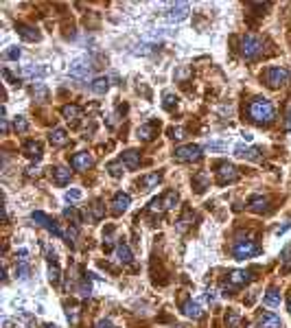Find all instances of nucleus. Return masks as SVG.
I'll use <instances>...</instances> for the list:
<instances>
[{
	"label": "nucleus",
	"instance_id": "7",
	"mask_svg": "<svg viewBox=\"0 0 291 328\" xmlns=\"http://www.w3.org/2000/svg\"><path fill=\"white\" fill-rule=\"evenodd\" d=\"M189 18V2H171L167 4V20L169 22H182Z\"/></svg>",
	"mask_w": 291,
	"mask_h": 328
},
{
	"label": "nucleus",
	"instance_id": "33",
	"mask_svg": "<svg viewBox=\"0 0 291 328\" xmlns=\"http://www.w3.org/2000/svg\"><path fill=\"white\" fill-rule=\"evenodd\" d=\"M13 129L20 131V134H24V131H29V123H26L24 116H16L13 118Z\"/></svg>",
	"mask_w": 291,
	"mask_h": 328
},
{
	"label": "nucleus",
	"instance_id": "47",
	"mask_svg": "<svg viewBox=\"0 0 291 328\" xmlns=\"http://www.w3.org/2000/svg\"><path fill=\"white\" fill-rule=\"evenodd\" d=\"M289 228H291V221H287V223H285L283 228H276V234H278V236H280V234H285V232H287Z\"/></svg>",
	"mask_w": 291,
	"mask_h": 328
},
{
	"label": "nucleus",
	"instance_id": "42",
	"mask_svg": "<svg viewBox=\"0 0 291 328\" xmlns=\"http://www.w3.org/2000/svg\"><path fill=\"white\" fill-rule=\"evenodd\" d=\"M169 136H171L173 140H182V138H184V129H182V127H171V129H169Z\"/></svg>",
	"mask_w": 291,
	"mask_h": 328
},
{
	"label": "nucleus",
	"instance_id": "38",
	"mask_svg": "<svg viewBox=\"0 0 291 328\" xmlns=\"http://www.w3.org/2000/svg\"><path fill=\"white\" fill-rule=\"evenodd\" d=\"M59 274H62V271H59V267H57V265H50V269H48V278H50V282L57 284V282H59V278H62Z\"/></svg>",
	"mask_w": 291,
	"mask_h": 328
},
{
	"label": "nucleus",
	"instance_id": "17",
	"mask_svg": "<svg viewBox=\"0 0 291 328\" xmlns=\"http://www.w3.org/2000/svg\"><path fill=\"white\" fill-rule=\"evenodd\" d=\"M22 151H24L26 158H31V160H40L42 158V144L35 142V140H29V142H24V147H22Z\"/></svg>",
	"mask_w": 291,
	"mask_h": 328
},
{
	"label": "nucleus",
	"instance_id": "1",
	"mask_svg": "<svg viewBox=\"0 0 291 328\" xmlns=\"http://www.w3.org/2000/svg\"><path fill=\"white\" fill-rule=\"evenodd\" d=\"M247 116H250V120L254 125H259V127H267V125L274 123L276 118V110H274V103L269 101V98H254V101L250 103V107H247Z\"/></svg>",
	"mask_w": 291,
	"mask_h": 328
},
{
	"label": "nucleus",
	"instance_id": "12",
	"mask_svg": "<svg viewBox=\"0 0 291 328\" xmlns=\"http://www.w3.org/2000/svg\"><path fill=\"white\" fill-rule=\"evenodd\" d=\"M259 149L256 147H243V144H237L234 147V156L237 158H243V160H259Z\"/></svg>",
	"mask_w": 291,
	"mask_h": 328
},
{
	"label": "nucleus",
	"instance_id": "26",
	"mask_svg": "<svg viewBox=\"0 0 291 328\" xmlns=\"http://www.w3.org/2000/svg\"><path fill=\"white\" fill-rule=\"evenodd\" d=\"M226 326L228 328H241V313L237 308H228L226 313Z\"/></svg>",
	"mask_w": 291,
	"mask_h": 328
},
{
	"label": "nucleus",
	"instance_id": "19",
	"mask_svg": "<svg viewBox=\"0 0 291 328\" xmlns=\"http://www.w3.org/2000/svg\"><path fill=\"white\" fill-rule=\"evenodd\" d=\"M48 140L55 147H64V144H68V134H66V129H62V127H55L48 134Z\"/></svg>",
	"mask_w": 291,
	"mask_h": 328
},
{
	"label": "nucleus",
	"instance_id": "8",
	"mask_svg": "<svg viewBox=\"0 0 291 328\" xmlns=\"http://www.w3.org/2000/svg\"><path fill=\"white\" fill-rule=\"evenodd\" d=\"M90 74H92V64L88 62V59H74V62L70 64V77L73 79L86 81Z\"/></svg>",
	"mask_w": 291,
	"mask_h": 328
},
{
	"label": "nucleus",
	"instance_id": "30",
	"mask_svg": "<svg viewBox=\"0 0 291 328\" xmlns=\"http://www.w3.org/2000/svg\"><path fill=\"white\" fill-rule=\"evenodd\" d=\"M177 201H180V195H177L175 190H169V193L162 197V204H164V208H167V210L175 208V204H177Z\"/></svg>",
	"mask_w": 291,
	"mask_h": 328
},
{
	"label": "nucleus",
	"instance_id": "24",
	"mask_svg": "<svg viewBox=\"0 0 291 328\" xmlns=\"http://www.w3.org/2000/svg\"><path fill=\"white\" fill-rule=\"evenodd\" d=\"M90 90L95 92V94H105V92L110 90V81H107V77H97L95 81L90 83Z\"/></svg>",
	"mask_w": 291,
	"mask_h": 328
},
{
	"label": "nucleus",
	"instance_id": "23",
	"mask_svg": "<svg viewBox=\"0 0 291 328\" xmlns=\"http://www.w3.org/2000/svg\"><path fill=\"white\" fill-rule=\"evenodd\" d=\"M263 304L269 306V308H278L280 306V291H278V289L271 287L269 291L265 293V298H263Z\"/></svg>",
	"mask_w": 291,
	"mask_h": 328
},
{
	"label": "nucleus",
	"instance_id": "39",
	"mask_svg": "<svg viewBox=\"0 0 291 328\" xmlns=\"http://www.w3.org/2000/svg\"><path fill=\"white\" fill-rule=\"evenodd\" d=\"M33 94H35L37 98H42V101H44V98H46V88H44V83H40V81H37L35 86H33Z\"/></svg>",
	"mask_w": 291,
	"mask_h": 328
},
{
	"label": "nucleus",
	"instance_id": "6",
	"mask_svg": "<svg viewBox=\"0 0 291 328\" xmlns=\"http://www.w3.org/2000/svg\"><path fill=\"white\" fill-rule=\"evenodd\" d=\"M173 156L180 162H197L201 158V147L199 144H184V147H177Z\"/></svg>",
	"mask_w": 291,
	"mask_h": 328
},
{
	"label": "nucleus",
	"instance_id": "28",
	"mask_svg": "<svg viewBox=\"0 0 291 328\" xmlns=\"http://www.w3.org/2000/svg\"><path fill=\"white\" fill-rule=\"evenodd\" d=\"M62 114H64L66 120H77V118H81V107L79 105H64Z\"/></svg>",
	"mask_w": 291,
	"mask_h": 328
},
{
	"label": "nucleus",
	"instance_id": "18",
	"mask_svg": "<svg viewBox=\"0 0 291 328\" xmlns=\"http://www.w3.org/2000/svg\"><path fill=\"white\" fill-rule=\"evenodd\" d=\"M259 328H283V322L274 313H265L259 317Z\"/></svg>",
	"mask_w": 291,
	"mask_h": 328
},
{
	"label": "nucleus",
	"instance_id": "10",
	"mask_svg": "<svg viewBox=\"0 0 291 328\" xmlns=\"http://www.w3.org/2000/svg\"><path fill=\"white\" fill-rule=\"evenodd\" d=\"M70 164H73V168H77V171H88V168L95 164V158L88 151H81V153H74V156L70 158Z\"/></svg>",
	"mask_w": 291,
	"mask_h": 328
},
{
	"label": "nucleus",
	"instance_id": "16",
	"mask_svg": "<svg viewBox=\"0 0 291 328\" xmlns=\"http://www.w3.org/2000/svg\"><path fill=\"white\" fill-rule=\"evenodd\" d=\"M16 29H18V33H20L22 40H26V42H40L42 40V35L37 33V29H33V26H29V24H18Z\"/></svg>",
	"mask_w": 291,
	"mask_h": 328
},
{
	"label": "nucleus",
	"instance_id": "34",
	"mask_svg": "<svg viewBox=\"0 0 291 328\" xmlns=\"http://www.w3.org/2000/svg\"><path fill=\"white\" fill-rule=\"evenodd\" d=\"M20 48H18V46H9L7 50H4V59H9V62H18V59H20Z\"/></svg>",
	"mask_w": 291,
	"mask_h": 328
},
{
	"label": "nucleus",
	"instance_id": "49",
	"mask_svg": "<svg viewBox=\"0 0 291 328\" xmlns=\"http://www.w3.org/2000/svg\"><path fill=\"white\" fill-rule=\"evenodd\" d=\"M7 131H9V123L2 118V134H7Z\"/></svg>",
	"mask_w": 291,
	"mask_h": 328
},
{
	"label": "nucleus",
	"instance_id": "43",
	"mask_svg": "<svg viewBox=\"0 0 291 328\" xmlns=\"http://www.w3.org/2000/svg\"><path fill=\"white\" fill-rule=\"evenodd\" d=\"M81 190H79V188H70L68 190V193H66V199H68V201H77V199H81Z\"/></svg>",
	"mask_w": 291,
	"mask_h": 328
},
{
	"label": "nucleus",
	"instance_id": "35",
	"mask_svg": "<svg viewBox=\"0 0 291 328\" xmlns=\"http://www.w3.org/2000/svg\"><path fill=\"white\" fill-rule=\"evenodd\" d=\"M103 214H105V206L97 199L95 204H92V219H97V221H98V219H103Z\"/></svg>",
	"mask_w": 291,
	"mask_h": 328
},
{
	"label": "nucleus",
	"instance_id": "46",
	"mask_svg": "<svg viewBox=\"0 0 291 328\" xmlns=\"http://www.w3.org/2000/svg\"><path fill=\"white\" fill-rule=\"evenodd\" d=\"M97 328H114V326H112V320H107V317H105V320L97 322Z\"/></svg>",
	"mask_w": 291,
	"mask_h": 328
},
{
	"label": "nucleus",
	"instance_id": "15",
	"mask_svg": "<svg viewBox=\"0 0 291 328\" xmlns=\"http://www.w3.org/2000/svg\"><path fill=\"white\" fill-rule=\"evenodd\" d=\"M121 162L125 164V168L134 171V168H138V164H140V153L134 151V149H129V151H125L123 156H121Z\"/></svg>",
	"mask_w": 291,
	"mask_h": 328
},
{
	"label": "nucleus",
	"instance_id": "41",
	"mask_svg": "<svg viewBox=\"0 0 291 328\" xmlns=\"http://www.w3.org/2000/svg\"><path fill=\"white\" fill-rule=\"evenodd\" d=\"M64 217H66V219H73L74 223H81V217H79V212H77L74 208H66V210H64Z\"/></svg>",
	"mask_w": 291,
	"mask_h": 328
},
{
	"label": "nucleus",
	"instance_id": "27",
	"mask_svg": "<svg viewBox=\"0 0 291 328\" xmlns=\"http://www.w3.org/2000/svg\"><path fill=\"white\" fill-rule=\"evenodd\" d=\"M267 204H269V199L267 197H252V201H250V210L252 212H265L267 210Z\"/></svg>",
	"mask_w": 291,
	"mask_h": 328
},
{
	"label": "nucleus",
	"instance_id": "22",
	"mask_svg": "<svg viewBox=\"0 0 291 328\" xmlns=\"http://www.w3.org/2000/svg\"><path fill=\"white\" fill-rule=\"evenodd\" d=\"M160 180H162V175L160 173H149V175H145L143 180H140V186H143V190H151V188H156L158 184H160Z\"/></svg>",
	"mask_w": 291,
	"mask_h": 328
},
{
	"label": "nucleus",
	"instance_id": "4",
	"mask_svg": "<svg viewBox=\"0 0 291 328\" xmlns=\"http://www.w3.org/2000/svg\"><path fill=\"white\" fill-rule=\"evenodd\" d=\"M265 81L269 88H280L289 83V72L285 68H278V66H271V68L265 70Z\"/></svg>",
	"mask_w": 291,
	"mask_h": 328
},
{
	"label": "nucleus",
	"instance_id": "21",
	"mask_svg": "<svg viewBox=\"0 0 291 328\" xmlns=\"http://www.w3.org/2000/svg\"><path fill=\"white\" fill-rule=\"evenodd\" d=\"M116 258H119V262H123V265H129V262L134 260V254H131L129 245L119 243V245H116Z\"/></svg>",
	"mask_w": 291,
	"mask_h": 328
},
{
	"label": "nucleus",
	"instance_id": "29",
	"mask_svg": "<svg viewBox=\"0 0 291 328\" xmlns=\"http://www.w3.org/2000/svg\"><path fill=\"white\" fill-rule=\"evenodd\" d=\"M22 74L29 79H35V77L40 79L46 74V68H42V66H24V68H22Z\"/></svg>",
	"mask_w": 291,
	"mask_h": 328
},
{
	"label": "nucleus",
	"instance_id": "51",
	"mask_svg": "<svg viewBox=\"0 0 291 328\" xmlns=\"http://www.w3.org/2000/svg\"><path fill=\"white\" fill-rule=\"evenodd\" d=\"M289 311H291V300H289Z\"/></svg>",
	"mask_w": 291,
	"mask_h": 328
},
{
	"label": "nucleus",
	"instance_id": "31",
	"mask_svg": "<svg viewBox=\"0 0 291 328\" xmlns=\"http://www.w3.org/2000/svg\"><path fill=\"white\" fill-rule=\"evenodd\" d=\"M16 276L20 280H26L31 276V267H29V262L26 260H20V265H16Z\"/></svg>",
	"mask_w": 291,
	"mask_h": 328
},
{
	"label": "nucleus",
	"instance_id": "14",
	"mask_svg": "<svg viewBox=\"0 0 291 328\" xmlns=\"http://www.w3.org/2000/svg\"><path fill=\"white\" fill-rule=\"evenodd\" d=\"M182 313H184L186 317H191V320H199V317H204V311H201L199 302H195V300H189V302L182 306Z\"/></svg>",
	"mask_w": 291,
	"mask_h": 328
},
{
	"label": "nucleus",
	"instance_id": "32",
	"mask_svg": "<svg viewBox=\"0 0 291 328\" xmlns=\"http://www.w3.org/2000/svg\"><path fill=\"white\" fill-rule=\"evenodd\" d=\"M123 168H125V164L123 162H110V164H107V171H110V175L112 177H121V175H123Z\"/></svg>",
	"mask_w": 291,
	"mask_h": 328
},
{
	"label": "nucleus",
	"instance_id": "37",
	"mask_svg": "<svg viewBox=\"0 0 291 328\" xmlns=\"http://www.w3.org/2000/svg\"><path fill=\"white\" fill-rule=\"evenodd\" d=\"M162 210H164L162 197H156V199H151V204H149V212H162Z\"/></svg>",
	"mask_w": 291,
	"mask_h": 328
},
{
	"label": "nucleus",
	"instance_id": "36",
	"mask_svg": "<svg viewBox=\"0 0 291 328\" xmlns=\"http://www.w3.org/2000/svg\"><path fill=\"white\" fill-rule=\"evenodd\" d=\"M162 105H164V110L171 112L173 107L177 105V96H175V94H171V92H164V103H162Z\"/></svg>",
	"mask_w": 291,
	"mask_h": 328
},
{
	"label": "nucleus",
	"instance_id": "2",
	"mask_svg": "<svg viewBox=\"0 0 291 328\" xmlns=\"http://www.w3.org/2000/svg\"><path fill=\"white\" fill-rule=\"evenodd\" d=\"M232 254L237 260H245V258H252V256L261 254V247L254 241H250V238H239L232 247Z\"/></svg>",
	"mask_w": 291,
	"mask_h": 328
},
{
	"label": "nucleus",
	"instance_id": "50",
	"mask_svg": "<svg viewBox=\"0 0 291 328\" xmlns=\"http://www.w3.org/2000/svg\"><path fill=\"white\" fill-rule=\"evenodd\" d=\"M46 328H57V326H53V324H50V326H46Z\"/></svg>",
	"mask_w": 291,
	"mask_h": 328
},
{
	"label": "nucleus",
	"instance_id": "5",
	"mask_svg": "<svg viewBox=\"0 0 291 328\" xmlns=\"http://www.w3.org/2000/svg\"><path fill=\"white\" fill-rule=\"evenodd\" d=\"M31 219H33L35 223H40V226L44 228V230H48V232L53 234V236H57V238L66 236V234L62 232V230H59L57 223H55V219H50L48 214H46V212H42V210H35V212H31Z\"/></svg>",
	"mask_w": 291,
	"mask_h": 328
},
{
	"label": "nucleus",
	"instance_id": "3",
	"mask_svg": "<svg viewBox=\"0 0 291 328\" xmlns=\"http://www.w3.org/2000/svg\"><path fill=\"white\" fill-rule=\"evenodd\" d=\"M241 53H243V57L245 59H256L259 55L263 53V40L261 37H256V35H243V40H241Z\"/></svg>",
	"mask_w": 291,
	"mask_h": 328
},
{
	"label": "nucleus",
	"instance_id": "44",
	"mask_svg": "<svg viewBox=\"0 0 291 328\" xmlns=\"http://www.w3.org/2000/svg\"><path fill=\"white\" fill-rule=\"evenodd\" d=\"M226 149V142H210L208 144V151H223Z\"/></svg>",
	"mask_w": 291,
	"mask_h": 328
},
{
	"label": "nucleus",
	"instance_id": "40",
	"mask_svg": "<svg viewBox=\"0 0 291 328\" xmlns=\"http://www.w3.org/2000/svg\"><path fill=\"white\" fill-rule=\"evenodd\" d=\"M280 256H283V260H285V271H289L291 269V245L285 247Z\"/></svg>",
	"mask_w": 291,
	"mask_h": 328
},
{
	"label": "nucleus",
	"instance_id": "45",
	"mask_svg": "<svg viewBox=\"0 0 291 328\" xmlns=\"http://www.w3.org/2000/svg\"><path fill=\"white\" fill-rule=\"evenodd\" d=\"M68 320L73 322V324H77V322H79V313H77V308H70V311H68Z\"/></svg>",
	"mask_w": 291,
	"mask_h": 328
},
{
	"label": "nucleus",
	"instance_id": "9",
	"mask_svg": "<svg viewBox=\"0 0 291 328\" xmlns=\"http://www.w3.org/2000/svg\"><path fill=\"white\" fill-rule=\"evenodd\" d=\"M217 180L219 184H230V182H237L239 180V171L234 164L230 162H221L217 166Z\"/></svg>",
	"mask_w": 291,
	"mask_h": 328
},
{
	"label": "nucleus",
	"instance_id": "20",
	"mask_svg": "<svg viewBox=\"0 0 291 328\" xmlns=\"http://www.w3.org/2000/svg\"><path fill=\"white\" fill-rule=\"evenodd\" d=\"M247 280H250V274H247V271H243V269H237V271H232V274L228 276V284H230V287H241V284H245Z\"/></svg>",
	"mask_w": 291,
	"mask_h": 328
},
{
	"label": "nucleus",
	"instance_id": "48",
	"mask_svg": "<svg viewBox=\"0 0 291 328\" xmlns=\"http://www.w3.org/2000/svg\"><path fill=\"white\" fill-rule=\"evenodd\" d=\"M285 129L291 131V105H289V114H287V120H285Z\"/></svg>",
	"mask_w": 291,
	"mask_h": 328
},
{
	"label": "nucleus",
	"instance_id": "25",
	"mask_svg": "<svg viewBox=\"0 0 291 328\" xmlns=\"http://www.w3.org/2000/svg\"><path fill=\"white\" fill-rule=\"evenodd\" d=\"M53 180H55V184H57V186H66L70 182V171H68V168H64V166H57L53 171Z\"/></svg>",
	"mask_w": 291,
	"mask_h": 328
},
{
	"label": "nucleus",
	"instance_id": "11",
	"mask_svg": "<svg viewBox=\"0 0 291 328\" xmlns=\"http://www.w3.org/2000/svg\"><path fill=\"white\" fill-rule=\"evenodd\" d=\"M129 204H131V197L127 193H116L114 199H112V212H114V214H123L125 210L129 208Z\"/></svg>",
	"mask_w": 291,
	"mask_h": 328
},
{
	"label": "nucleus",
	"instance_id": "13",
	"mask_svg": "<svg viewBox=\"0 0 291 328\" xmlns=\"http://www.w3.org/2000/svg\"><path fill=\"white\" fill-rule=\"evenodd\" d=\"M156 134H158V125L156 123H145V125H140V127L136 129L138 140H145V142H149V140H151Z\"/></svg>",
	"mask_w": 291,
	"mask_h": 328
}]
</instances>
